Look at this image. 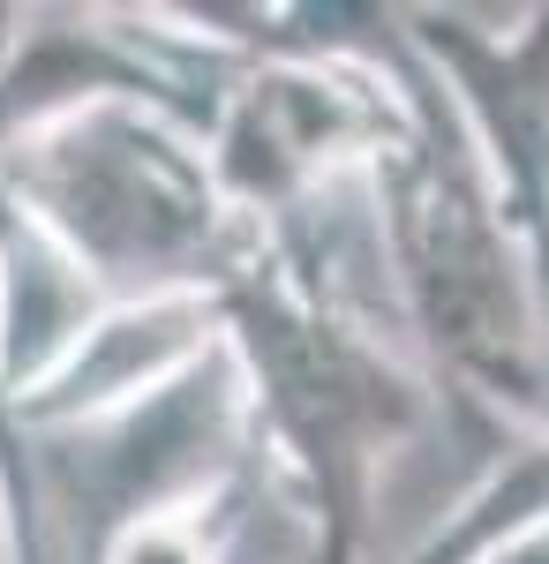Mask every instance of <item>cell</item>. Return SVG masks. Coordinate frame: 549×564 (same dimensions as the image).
Wrapping results in <instances>:
<instances>
[{"instance_id": "cell-4", "label": "cell", "mask_w": 549, "mask_h": 564, "mask_svg": "<svg viewBox=\"0 0 549 564\" xmlns=\"http://www.w3.org/2000/svg\"><path fill=\"white\" fill-rule=\"evenodd\" d=\"M415 121L422 76L384 8V23L354 45L241 61L218 84L204 151L234 212L263 234H287L338 196H362L369 174L415 135Z\"/></svg>"}, {"instance_id": "cell-12", "label": "cell", "mask_w": 549, "mask_h": 564, "mask_svg": "<svg viewBox=\"0 0 549 564\" xmlns=\"http://www.w3.org/2000/svg\"><path fill=\"white\" fill-rule=\"evenodd\" d=\"M497 564H549V527H542V534H527L519 550H505Z\"/></svg>"}, {"instance_id": "cell-10", "label": "cell", "mask_w": 549, "mask_h": 564, "mask_svg": "<svg viewBox=\"0 0 549 564\" xmlns=\"http://www.w3.org/2000/svg\"><path fill=\"white\" fill-rule=\"evenodd\" d=\"M256 489H263V459L249 475H234L226 489L196 497V505H173V512H151V520L121 527L90 564H234Z\"/></svg>"}, {"instance_id": "cell-3", "label": "cell", "mask_w": 549, "mask_h": 564, "mask_svg": "<svg viewBox=\"0 0 549 564\" xmlns=\"http://www.w3.org/2000/svg\"><path fill=\"white\" fill-rule=\"evenodd\" d=\"M0 188L53 226L106 302L226 294L271 241L218 188L204 135L159 106H84L8 143Z\"/></svg>"}, {"instance_id": "cell-5", "label": "cell", "mask_w": 549, "mask_h": 564, "mask_svg": "<svg viewBox=\"0 0 549 564\" xmlns=\"http://www.w3.org/2000/svg\"><path fill=\"white\" fill-rule=\"evenodd\" d=\"M249 467H256L249 384H241L234 347H218L204 369H189L181 384H166L159 399H143L128 414L39 436L45 534H53V512H76L84 557H98L121 527L173 512V505H196Z\"/></svg>"}, {"instance_id": "cell-11", "label": "cell", "mask_w": 549, "mask_h": 564, "mask_svg": "<svg viewBox=\"0 0 549 564\" xmlns=\"http://www.w3.org/2000/svg\"><path fill=\"white\" fill-rule=\"evenodd\" d=\"M0 475H8V489H15V505H23V520L45 534V497H39V444L23 436V422H15V399H8V384H0ZM53 542V534H45Z\"/></svg>"}, {"instance_id": "cell-9", "label": "cell", "mask_w": 549, "mask_h": 564, "mask_svg": "<svg viewBox=\"0 0 549 564\" xmlns=\"http://www.w3.org/2000/svg\"><path fill=\"white\" fill-rule=\"evenodd\" d=\"M549 527V422L542 430H505L489 467L444 505V520L429 527L407 557L391 564H497L527 534Z\"/></svg>"}, {"instance_id": "cell-2", "label": "cell", "mask_w": 549, "mask_h": 564, "mask_svg": "<svg viewBox=\"0 0 549 564\" xmlns=\"http://www.w3.org/2000/svg\"><path fill=\"white\" fill-rule=\"evenodd\" d=\"M422 76V68H415ZM384 286L415 339L429 384H452L497 430L549 422V302L527 241L452 129L444 98L422 84V121L384 159L369 188Z\"/></svg>"}, {"instance_id": "cell-1", "label": "cell", "mask_w": 549, "mask_h": 564, "mask_svg": "<svg viewBox=\"0 0 549 564\" xmlns=\"http://www.w3.org/2000/svg\"><path fill=\"white\" fill-rule=\"evenodd\" d=\"M218 316L249 384L256 459L309 534L301 564H369L384 467L437 414L429 369L377 332L309 226L271 234Z\"/></svg>"}, {"instance_id": "cell-8", "label": "cell", "mask_w": 549, "mask_h": 564, "mask_svg": "<svg viewBox=\"0 0 549 564\" xmlns=\"http://www.w3.org/2000/svg\"><path fill=\"white\" fill-rule=\"evenodd\" d=\"M106 294L90 286V271L61 241L39 212H23L0 188V384L23 399L61 369V354L90 332V316Z\"/></svg>"}, {"instance_id": "cell-7", "label": "cell", "mask_w": 549, "mask_h": 564, "mask_svg": "<svg viewBox=\"0 0 549 564\" xmlns=\"http://www.w3.org/2000/svg\"><path fill=\"white\" fill-rule=\"evenodd\" d=\"M226 347V316L218 294H143V302H106L90 316V332L61 354V369L15 399L23 436H61L90 430L106 414H128L143 399L181 384L189 369H204Z\"/></svg>"}, {"instance_id": "cell-6", "label": "cell", "mask_w": 549, "mask_h": 564, "mask_svg": "<svg viewBox=\"0 0 549 564\" xmlns=\"http://www.w3.org/2000/svg\"><path fill=\"white\" fill-rule=\"evenodd\" d=\"M391 23L527 241L549 302V0L519 23H482L466 8H391Z\"/></svg>"}]
</instances>
